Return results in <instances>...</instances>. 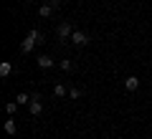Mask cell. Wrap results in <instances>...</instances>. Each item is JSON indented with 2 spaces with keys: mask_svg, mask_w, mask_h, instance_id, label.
<instances>
[{
  "mask_svg": "<svg viewBox=\"0 0 152 139\" xmlns=\"http://www.w3.org/2000/svg\"><path fill=\"white\" fill-rule=\"evenodd\" d=\"M71 43H74V46H86L89 36H86V33H81V31H74V33H71Z\"/></svg>",
  "mask_w": 152,
  "mask_h": 139,
  "instance_id": "1",
  "label": "cell"
},
{
  "mask_svg": "<svg viewBox=\"0 0 152 139\" xmlns=\"http://www.w3.org/2000/svg\"><path fill=\"white\" fill-rule=\"evenodd\" d=\"M28 109H31V114H33V116H38V114L43 111V104H41V96H33V99H31V104H28Z\"/></svg>",
  "mask_w": 152,
  "mask_h": 139,
  "instance_id": "2",
  "label": "cell"
},
{
  "mask_svg": "<svg viewBox=\"0 0 152 139\" xmlns=\"http://www.w3.org/2000/svg\"><path fill=\"white\" fill-rule=\"evenodd\" d=\"M124 89H127V91H137V89H140L137 76H127V79H124Z\"/></svg>",
  "mask_w": 152,
  "mask_h": 139,
  "instance_id": "3",
  "label": "cell"
},
{
  "mask_svg": "<svg viewBox=\"0 0 152 139\" xmlns=\"http://www.w3.org/2000/svg\"><path fill=\"white\" fill-rule=\"evenodd\" d=\"M33 46H38V43L33 41L31 36H26V41L20 43V51H23V53H31V51H33Z\"/></svg>",
  "mask_w": 152,
  "mask_h": 139,
  "instance_id": "4",
  "label": "cell"
},
{
  "mask_svg": "<svg viewBox=\"0 0 152 139\" xmlns=\"http://www.w3.org/2000/svg\"><path fill=\"white\" fill-rule=\"evenodd\" d=\"M38 66H41V68H51V66H53V58H51V56H38Z\"/></svg>",
  "mask_w": 152,
  "mask_h": 139,
  "instance_id": "5",
  "label": "cell"
},
{
  "mask_svg": "<svg viewBox=\"0 0 152 139\" xmlns=\"http://www.w3.org/2000/svg\"><path fill=\"white\" fill-rule=\"evenodd\" d=\"M10 74H13V63L10 61H3V63H0V76L5 79V76H10Z\"/></svg>",
  "mask_w": 152,
  "mask_h": 139,
  "instance_id": "6",
  "label": "cell"
},
{
  "mask_svg": "<svg viewBox=\"0 0 152 139\" xmlns=\"http://www.w3.org/2000/svg\"><path fill=\"white\" fill-rule=\"evenodd\" d=\"M71 33H74V31H71L69 23H61V25H58V38H69Z\"/></svg>",
  "mask_w": 152,
  "mask_h": 139,
  "instance_id": "7",
  "label": "cell"
},
{
  "mask_svg": "<svg viewBox=\"0 0 152 139\" xmlns=\"http://www.w3.org/2000/svg\"><path fill=\"white\" fill-rule=\"evenodd\" d=\"M66 94H69V91H66V86H64V84H56V86H53V96H56V99L66 96Z\"/></svg>",
  "mask_w": 152,
  "mask_h": 139,
  "instance_id": "8",
  "label": "cell"
},
{
  "mask_svg": "<svg viewBox=\"0 0 152 139\" xmlns=\"http://www.w3.org/2000/svg\"><path fill=\"white\" fill-rule=\"evenodd\" d=\"M15 132H18L15 119H8V122H5V134H15Z\"/></svg>",
  "mask_w": 152,
  "mask_h": 139,
  "instance_id": "9",
  "label": "cell"
},
{
  "mask_svg": "<svg viewBox=\"0 0 152 139\" xmlns=\"http://www.w3.org/2000/svg\"><path fill=\"white\" fill-rule=\"evenodd\" d=\"M38 13H41V18H51V13H53V5H51V3H48V5H41V10H38Z\"/></svg>",
  "mask_w": 152,
  "mask_h": 139,
  "instance_id": "10",
  "label": "cell"
},
{
  "mask_svg": "<svg viewBox=\"0 0 152 139\" xmlns=\"http://www.w3.org/2000/svg\"><path fill=\"white\" fill-rule=\"evenodd\" d=\"M28 36H31V38H33V41H36V43H38V46H41V43H43V33H41V31H36V28H33V31H31V33H28Z\"/></svg>",
  "mask_w": 152,
  "mask_h": 139,
  "instance_id": "11",
  "label": "cell"
},
{
  "mask_svg": "<svg viewBox=\"0 0 152 139\" xmlns=\"http://www.w3.org/2000/svg\"><path fill=\"white\" fill-rule=\"evenodd\" d=\"M15 101H18V104H31V99H28V94H18Z\"/></svg>",
  "mask_w": 152,
  "mask_h": 139,
  "instance_id": "12",
  "label": "cell"
},
{
  "mask_svg": "<svg viewBox=\"0 0 152 139\" xmlns=\"http://www.w3.org/2000/svg\"><path fill=\"white\" fill-rule=\"evenodd\" d=\"M61 68H64V71H74V63H71V61H61Z\"/></svg>",
  "mask_w": 152,
  "mask_h": 139,
  "instance_id": "13",
  "label": "cell"
},
{
  "mask_svg": "<svg viewBox=\"0 0 152 139\" xmlns=\"http://www.w3.org/2000/svg\"><path fill=\"white\" fill-rule=\"evenodd\" d=\"M15 109H18V101H10V104L5 106V111H8V114H15Z\"/></svg>",
  "mask_w": 152,
  "mask_h": 139,
  "instance_id": "14",
  "label": "cell"
},
{
  "mask_svg": "<svg viewBox=\"0 0 152 139\" xmlns=\"http://www.w3.org/2000/svg\"><path fill=\"white\" fill-rule=\"evenodd\" d=\"M69 96H71V99H79V96H81V91H79V89H71Z\"/></svg>",
  "mask_w": 152,
  "mask_h": 139,
  "instance_id": "15",
  "label": "cell"
},
{
  "mask_svg": "<svg viewBox=\"0 0 152 139\" xmlns=\"http://www.w3.org/2000/svg\"><path fill=\"white\" fill-rule=\"evenodd\" d=\"M48 3H51V5H58V3H61V0H48Z\"/></svg>",
  "mask_w": 152,
  "mask_h": 139,
  "instance_id": "16",
  "label": "cell"
}]
</instances>
